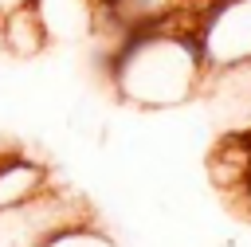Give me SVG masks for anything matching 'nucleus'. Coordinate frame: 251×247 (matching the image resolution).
<instances>
[{
  "label": "nucleus",
  "instance_id": "nucleus-1",
  "mask_svg": "<svg viewBox=\"0 0 251 247\" xmlns=\"http://www.w3.org/2000/svg\"><path fill=\"white\" fill-rule=\"evenodd\" d=\"M47 192V169L27 157H4L0 161V212L20 208Z\"/></svg>",
  "mask_w": 251,
  "mask_h": 247
},
{
  "label": "nucleus",
  "instance_id": "nucleus-2",
  "mask_svg": "<svg viewBox=\"0 0 251 247\" xmlns=\"http://www.w3.org/2000/svg\"><path fill=\"white\" fill-rule=\"evenodd\" d=\"M39 247H118L106 231H98V227H90V223H63V227H55Z\"/></svg>",
  "mask_w": 251,
  "mask_h": 247
}]
</instances>
